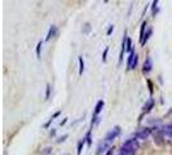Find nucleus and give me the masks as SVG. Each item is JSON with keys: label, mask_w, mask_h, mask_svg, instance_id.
I'll return each instance as SVG.
<instances>
[{"label": "nucleus", "mask_w": 172, "mask_h": 155, "mask_svg": "<svg viewBox=\"0 0 172 155\" xmlns=\"http://www.w3.org/2000/svg\"><path fill=\"white\" fill-rule=\"evenodd\" d=\"M137 150H139V140L133 137V139L127 140V141L122 145L120 153H123V154H126V155H135Z\"/></svg>", "instance_id": "1"}, {"label": "nucleus", "mask_w": 172, "mask_h": 155, "mask_svg": "<svg viewBox=\"0 0 172 155\" xmlns=\"http://www.w3.org/2000/svg\"><path fill=\"white\" fill-rule=\"evenodd\" d=\"M104 105H105V102L102 101V100L97 101L96 106H94V110H93V114H92V122H91L92 125H93L94 123L98 122V115H100V113L102 111V109H104Z\"/></svg>", "instance_id": "2"}, {"label": "nucleus", "mask_w": 172, "mask_h": 155, "mask_svg": "<svg viewBox=\"0 0 172 155\" xmlns=\"http://www.w3.org/2000/svg\"><path fill=\"white\" fill-rule=\"evenodd\" d=\"M150 133H151V129H150V128L142 127V128L137 129V131L135 132L133 137H135V139H137V140H146V139H148V137L150 136Z\"/></svg>", "instance_id": "3"}, {"label": "nucleus", "mask_w": 172, "mask_h": 155, "mask_svg": "<svg viewBox=\"0 0 172 155\" xmlns=\"http://www.w3.org/2000/svg\"><path fill=\"white\" fill-rule=\"evenodd\" d=\"M119 134H120V127H119V125H115L113 129H110L109 133L105 136L104 141H106L108 143H110V142H113Z\"/></svg>", "instance_id": "4"}, {"label": "nucleus", "mask_w": 172, "mask_h": 155, "mask_svg": "<svg viewBox=\"0 0 172 155\" xmlns=\"http://www.w3.org/2000/svg\"><path fill=\"white\" fill-rule=\"evenodd\" d=\"M151 70H153V62H151L150 56H148L145 58V62L142 66V73H144V75H149Z\"/></svg>", "instance_id": "5"}, {"label": "nucleus", "mask_w": 172, "mask_h": 155, "mask_svg": "<svg viewBox=\"0 0 172 155\" xmlns=\"http://www.w3.org/2000/svg\"><path fill=\"white\" fill-rule=\"evenodd\" d=\"M127 41H128V36H127V31H124V35H123V39H122V47H120V54H119V63H122L123 61V54L126 52V48H127Z\"/></svg>", "instance_id": "6"}, {"label": "nucleus", "mask_w": 172, "mask_h": 155, "mask_svg": "<svg viewBox=\"0 0 172 155\" xmlns=\"http://www.w3.org/2000/svg\"><path fill=\"white\" fill-rule=\"evenodd\" d=\"M162 133H163V137L166 139H172V123H168L166 125H163L162 128Z\"/></svg>", "instance_id": "7"}, {"label": "nucleus", "mask_w": 172, "mask_h": 155, "mask_svg": "<svg viewBox=\"0 0 172 155\" xmlns=\"http://www.w3.org/2000/svg\"><path fill=\"white\" fill-rule=\"evenodd\" d=\"M57 34H58V29H57V26L56 25H52L49 27V30H48V34H47V38H45V40L48 41V40H50L52 38H56L57 36Z\"/></svg>", "instance_id": "8"}, {"label": "nucleus", "mask_w": 172, "mask_h": 155, "mask_svg": "<svg viewBox=\"0 0 172 155\" xmlns=\"http://www.w3.org/2000/svg\"><path fill=\"white\" fill-rule=\"evenodd\" d=\"M153 106H154V100H153V98H149L148 102H146L145 105H144V107H142V114L150 113L151 109H153Z\"/></svg>", "instance_id": "9"}, {"label": "nucleus", "mask_w": 172, "mask_h": 155, "mask_svg": "<svg viewBox=\"0 0 172 155\" xmlns=\"http://www.w3.org/2000/svg\"><path fill=\"white\" fill-rule=\"evenodd\" d=\"M109 145H110V143H108L106 141H102V142H100L98 148H97V155H101V154H104V153L106 151V149L109 148Z\"/></svg>", "instance_id": "10"}, {"label": "nucleus", "mask_w": 172, "mask_h": 155, "mask_svg": "<svg viewBox=\"0 0 172 155\" xmlns=\"http://www.w3.org/2000/svg\"><path fill=\"white\" fill-rule=\"evenodd\" d=\"M148 22H142L141 25V30H140V44H142V41H144V36H145V32H146V29H148Z\"/></svg>", "instance_id": "11"}, {"label": "nucleus", "mask_w": 172, "mask_h": 155, "mask_svg": "<svg viewBox=\"0 0 172 155\" xmlns=\"http://www.w3.org/2000/svg\"><path fill=\"white\" fill-rule=\"evenodd\" d=\"M87 143V141H85V139H82L79 142H78V148H76V155H80L82 151H83V148H84V145Z\"/></svg>", "instance_id": "12"}, {"label": "nucleus", "mask_w": 172, "mask_h": 155, "mask_svg": "<svg viewBox=\"0 0 172 155\" xmlns=\"http://www.w3.org/2000/svg\"><path fill=\"white\" fill-rule=\"evenodd\" d=\"M159 12V8H158V0H154V2L151 3V14L155 17Z\"/></svg>", "instance_id": "13"}, {"label": "nucleus", "mask_w": 172, "mask_h": 155, "mask_svg": "<svg viewBox=\"0 0 172 155\" xmlns=\"http://www.w3.org/2000/svg\"><path fill=\"white\" fill-rule=\"evenodd\" d=\"M151 32H153V30H151V27H148L146 29V32H145V36H144V41H142V47L148 43V40H149V38H150V35H151Z\"/></svg>", "instance_id": "14"}, {"label": "nucleus", "mask_w": 172, "mask_h": 155, "mask_svg": "<svg viewBox=\"0 0 172 155\" xmlns=\"http://www.w3.org/2000/svg\"><path fill=\"white\" fill-rule=\"evenodd\" d=\"M135 54H136V52L133 50V52H131V53H130V56H128V58H127V70H130V67H131V63H132V59H133Z\"/></svg>", "instance_id": "15"}, {"label": "nucleus", "mask_w": 172, "mask_h": 155, "mask_svg": "<svg viewBox=\"0 0 172 155\" xmlns=\"http://www.w3.org/2000/svg\"><path fill=\"white\" fill-rule=\"evenodd\" d=\"M137 63H139V56H137V53L135 54L133 59H132V63H131V67H130V70H133V68H136Z\"/></svg>", "instance_id": "16"}, {"label": "nucleus", "mask_w": 172, "mask_h": 155, "mask_svg": "<svg viewBox=\"0 0 172 155\" xmlns=\"http://www.w3.org/2000/svg\"><path fill=\"white\" fill-rule=\"evenodd\" d=\"M78 61H79V75H83V71H84V61H83V57H79Z\"/></svg>", "instance_id": "17"}, {"label": "nucleus", "mask_w": 172, "mask_h": 155, "mask_svg": "<svg viewBox=\"0 0 172 155\" xmlns=\"http://www.w3.org/2000/svg\"><path fill=\"white\" fill-rule=\"evenodd\" d=\"M91 133H92V129H89V131L87 132V134H85V141H87V145L88 146H91V143H92V139H91Z\"/></svg>", "instance_id": "18"}, {"label": "nucleus", "mask_w": 172, "mask_h": 155, "mask_svg": "<svg viewBox=\"0 0 172 155\" xmlns=\"http://www.w3.org/2000/svg\"><path fill=\"white\" fill-rule=\"evenodd\" d=\"M41 47H43V41L40 40L38 44H36V57L40 58V52H41Z\"/></svg>", "instance_id": "19"}, {"label": "nucleus", "mask_w": 172, "mask_h": 155, "mask_svg": "<svg viewBox=\"0 0 172 155\" xmlns=\"http://www.w3.org/2000/svg\"><path fill=\"white\" fill-rule=\"evenodd\" d=\"M126 52H130V53H131V52H133V50H132V41H131V39H130V38H128V41H127V48H126Z\"/></svg>", "instance_id": "20"}, {"label": "nucleus", "mask_w": 172, "mask_h": 155, "mask_svg": "<svg viewBox=\"0 0 172 155\" xmlns=\"http://www.w3.org/2000/svg\"><path fill=\"white\" fill-rule=\"evenodd\" d=\"M89 31H91V25L89 23H85L84 27H83V34H85V35H87V34H89Z\"/></svg>", "instance_id": "21"}, {"label": "nucleus", "mask_w": 172, "mask_h": 155, "mask_svg": "<svg viewBox=\"0 0 172 155\" xmlns=\"http://www.w3.org/2000/svg\"><path fill=\"white\" fill-rule=\"evenodd\" d=\"M108 53H109V47H106V48H105V50H104V53H102V62H106Z\"/></svg>", "instance_id": "22"}, {"label": "nucleus", "mask_w": 172, "mask_h": 155, "mask_svg": "<svg viewBox=\"0 0 172 155\" xmlns=\"http://www.w3.org/2000/svg\"><path fill=\"white\" fill-rule=\"evenodd\" d=\"M50 96V84H47V91H45V100H48Z\"/></svg>", "instance_id": "23"}, {"label": "nucleus", "mask_w": 172, "mask_h": 155, "mask_svg": "<svg viewBox=\"0 0 172 155\" xmlns=\"http://www.w3.org/2000/svg\"><path fill=\"white\" fill-rule=\"evenodd\" d=\"M69 137V134H64V136H61L60 139L57 140V143H61V142H64V141H66V139Z\"/></svg>", "instance_id": "24"}, {"label": "nucleus", "mask_w": 172, "mask_h": 155, "mask_svg": "<svg viewBox=\"0 0 172 155\" xmlns=\"http://www.w3.org/2000/svg\"><path fill=\"white\" fill-rule=\"evenodd\" d=\"M113 30H114V25H110V26H109V30H108V35H111Z\"/></svg>", "instance_id": "25"}, {"label": "nucleus", "mask_w": 172, "mask_h": 155, "mask_svg": "<svg viewBox=\"0 0 172 155\" xmlns=\"http://www.w3.org/2000/svg\"><path fill=\"white\" fill-rule=\"evenodd\" d=\"M52 122H53V119H52V118H49V120L44 124V128H49V125H50V123H52Z\"/></svg>", "instance_id": "26"}, {"label": "nucleus", "mask_w": 172, "mask_h": 155, "mask_svg": "<svg viewBox=\"0 0 172 155\" xmlns=\"http://www.w3.org/2000/svg\"><path fill=\"white\" fill-rule=\"evenodd\" d=\"M60 114H61V111H56V113H55V114H53L52 116H50V118H52V119L55 120V119H56L57 116H60Z\"/></svg>", "instance_id": "27"}, {"label": "nucleus", "mask_w": 172, "mask_h": 155, "mask_svg": "<svg viewBox=\"0 0 172 155\" xmlns=\"http://www.w3.org/2000/svg\"><path fill=\"white\" fill-rule=\"evenodd\" d=\"M50 150H52V149H50V148H47V149H45L44 151H43L41 154H43V155H45V154H49V153H50Z\"/></svg>", "instance_id": "28"}, {"label": "nucleus", "mask_w": 172, "mask_h": 155, "mask_svg": "<svg viewBox=\"0 0 172 155\" xmlns=\"http://www.w3.org/2000/svg\"><path fill=\"white\" fill-rule=\"evenodd\" d=\"M66 122H67V118H65L64 120H61V122H60V125H61V127H62V125H65V124H66Z\"/></svg>", "instance_id": "29"}, {"label": "nucleus", "mask_w": 172, "mask_h": 155, "mask_svg": "<svg viewBox=\"0 0 172 155\" xmlns=\"http://www.w3.org/2000/svg\"><path fill=\"white\" fill-rule=\"evenodd\" d=\"M111 154H113V149H109V151H108L106 155H111Z\"/></svg>", "instance_id": "30"}, {"label": "nucleus", "mask_w": 172, "mask_h": 155, "mask_svg": "<svg viewBox=\"0 0 172 155\" xmlns=\"http://www.w3.org/2000/svg\"><path fill=\"white\" fill-rule=\"evenodd\" d=\"M56 134V129H53V131H50V136H55Z\"/></svg>", "instance_id": "31"}, {"label": "nucleus", "mask_w": 172, "mask_h": 155, "mask_svg": "<svg viewBox=\"0 0 172 155\" xmlns=\"http://www.w3.org/2000/svg\"><path fill=\"white\" fill-rule=\"evenodd\" d=\"M119 155H126V154H123V153H120V154H119Z\"/></svg>", "instance_id": "32"}, {"label": "nucleus", "mask_w": 172, "mask_h": 155, "mask_svg": "<svg viewBox=\"0 0 172 155\" xmlns=\"http://www.w3.org/2000/svg\"><path fill=\"white\" fill-rule=\"evenodd\" d=\"M64 155H70V154H64Z\"/></svg>", "instance_id": "33"}]
</instances>
